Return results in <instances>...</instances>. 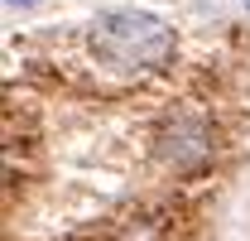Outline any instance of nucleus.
<instances>
[{
	"label": "nucleus",
	"instance_id": "f257e3e1",
	"mask_svg": "<svg viewBox=\"0 0 250 241\" xmlns=\"http://www.w3.org/2000/svg\"><path fill=\"white\" fill-rule=\"evenodd\" d=\"M87 44H92L96 63H106L116 72H149V68H164L173 58V29L154 15H145V10L96 15Z\"/></svg>",
	"mask_w": 250,
	"mask_h": 241
},
{
	"label": "nucleus",
	"instance_id": "f03ea898",
	"mask_svg": "<svg viewBox=\"0 0 250 241\" xmlns=\"http://www.w3.org/2000/svg\"><path fill=\"white\" fill-rule=\"evenodd\" d=\"M159 159L173 174H192L212 159V130L202 116H173L159 135Z\"/></svg>",
	"mask_w": 250,
	"mask_h": 241
},
{
	"label": "nucleus",
	"instance_id": "7ed1b4c3",
	"mask_svg": "<svg viewBox=\"0 0 250 241\" xmlns=\"http://www.w3.org/2000/svg\"><path fill=\"white\" fill-rule=\"evenodd\" d=\"M10 5H34V0H10Z\"/></svg>",
	"mask_w": 250,
	"mask_h": 241
},
{
	"label": "nucleus",
	"instance_id": "20e7f679",
	"mask_svg": "<svg viewBox=\"0 0 250 241\" xmlns=\"http://www.w3.org/2000/svg\"><path fill=\"white\" fill-rule=\"evenodd\" d=\"M246 5H250V0H246Z\"/></svg>",
	"mask_w": 250,
	"mask_h": 241
}]
</instances>
